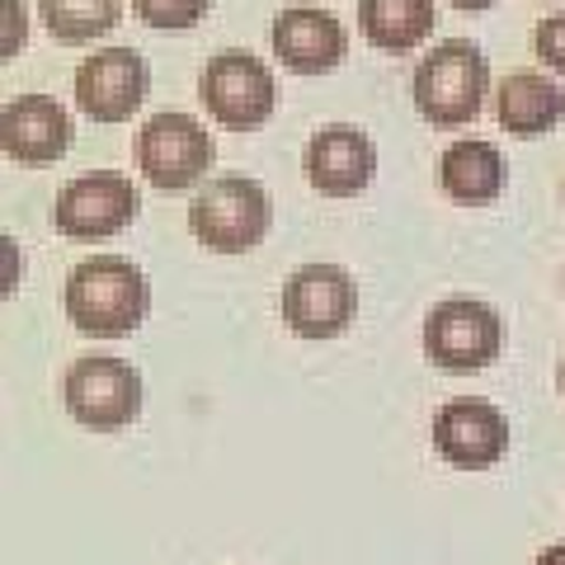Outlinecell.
Returning <instances> with one entry per match:
<instances>
[{"instance_id": "1", "label": "cell", "mask_w": 565, "mask_h": 565, "mask_svg": "<svg viewBox=\"0 0 565 565\" xmlns=\"http://www.w3.org/2000/svg\"><path fill=\"white\" fill-rule=\"evenodd\" d=\"M151 282L122 255H90L66 274V316L81 334L118 340L147 321Z\"/></svg>"}, {"instance_id": "2", "label": "cell", "mask_w": 565, "mask_h": 565, "mask_svg": "<svg viewBox=\"0 0 565 565\" xmlns=\"http://www.w3.org/2000/svg\"><path fill=\"white\" fill-rule=\"evenodd\" d=\"M490 66L471 39H444L415 66V109L438 128H462L481 114Z\"/></svg>"}, {"instance_id": "3", "label": "cell", "mask_w": 565, "mask_h": 565, "mask_svg": "<svg viewBox=\"0 0 565 565\" xmlns=\"http://www.w3.org/2000/svg\"><path fill=\"white\" fill-rule=\"evenodd\" d=\"M274 222V203L259 180L245 174H217L189 203V232L217 255H245L264 241Z\"/></svg>"}, {"instance_id": "4", "label": "cell", "mask_w": 565, "mask_h": 565, "mask_svg": "<svg viewBox=\"0 0 565 565\" xmlns=\"http://www.w3.org/2000/svg\"><path fill=\"white\" fill-rule=\"evenodd\" d=\"M504 326L500 311L481 297H444L424 316V353L444 373H481L500 359Z\"/></svg>"}, {"instance_id": "5", "label": "cell", "mask_w": 565, "mask_h": 565, "mask_svg": "<svg viewBox=\"0 0 565 565\" xmlns=\"http://www.w3.org/2000/svg\"><path fill=\"white\" fill-rule=\"evenodd\" d=\"M62 401L85 429H122L141 415V373L114 353H85L66 367Z\"/></svg>"}, {"instance_id": "6", "label": "cell", "mask_w": 565, "mask_h": 565, "mask_svg": "<svg viewBox=\"0 0 565 565\" xmlns=\"http://www.w3.org/2000/svg\"><path fill=\"white\" fill-rule=\"evenodd\" d=\"M212 156H217L212 132L193 114H180V109L147 118V128L137 132V166L166 193L199 184L203 170L212 166Z\"/></svg>"}, {"instance_id": "7", "label": "cell", "mask_w": 565, "mask_h": 565, "mask_svg": "<svg viewBox=\"0 0 565 565\" xmlns=\"http://www.w3.org/2000/svg\"><path fill=\"white\" fill-rule=\"evenodd\" d=\"M274 71L245 47L217 52L199 76V99L226 128H259L274 114Z\"/></svg>"}, {"instance_id": "8", "label": "cell", "mask_w": 565, "mask_h": 565, "mask_svg": "<svg viewBox=\"0 0 565 565\" xmlns=\"http://www.w3.org/2000/svg\"><path fill=\"white\" fill-rule=\"evenodd\" d=\"M141 212V193L128 174L114 170H95V174H76L52 203V226L76 241H99L122 232Z\"/></svg>"}, {"instance_id": "9", "label": "cell", "mask_w": 565, "mask_h": 565, "mask_svg": "<svg viewBox=\"0 0 565 565\" xmlns=\"http://www.w3.org/2000/svg\"><path fill=\"white\" fill-rule=\"evenodd\" d=\"M353 307L359 288L340 264H302L282 288V321L302 340H334L353 321Z\"/></svg>"}, {"instance_id": "10", "label": "cell", "mask_w": 565, "mask_h": 565, "mask_svg": "<svg viewBox=\"0 0 565 565\" xmlns=\"http://www.w3.org/2000/svg\"><path fill=\"white\" fill-rule=\"evenodd\" d=\"M147 99V62L137 47H99L76 66V104L95 122H122Z\"/></svg>"}, {"instance_id": "11", "label": "cell", "mask_w": 565, "mask_h": 565, "mask_svg": "<svg viewBox=\"0 0 565 565\" xmlns=\"http://www.w3.org/2000/svg\"><path fill=\"white\" fill-rule=\"evenodd\" d=\"M434 448L462 471H486L509 448V419L490 401H448L434 415Z\"/></svg>"}, {"instance_id": "12", "label": "cell", "mask_w": 565, "mask_h": 565, "mask_svg": "<svg viewBox=\"0 0 565 565\" xmlns=\"http://www.w3.org/2000/svg\"><path fill=\"white\" fill-rule=\"evenodd\" d=\"M302 166H307L311 189L330 193V199H349V193H363L373 184L377 151L367 141V132L353 128V122H326L321 132H311Z\"/></svg>"}, {"instance_id": "13", "label": "cell", "mask_w": 565, "mask_h": 565, "mask_svg": "<svg viewBox=\"0 0 565 565\" xmlns=\"http://www.w3.org/2000/svg\"><path fill=\"white\" fill-rule=\"evenodd\" d=\"M0 147L24 166H47L71 147V114L52 95H20L0 114Z\"/></svg>"}, {"instance_id": "14", "label": "cell", "mask_w": 565, "mask_h": 565, "mask_svg": "<svg viewBox=\"0 0 565 565\" xmlns=\"http://www.w3.org/2000/svg\"><path fill=\"white\" fill-rule=\"evenodd\" d=\"M274 52L297 76H321V71L340 66V57L349 52V33L330 10L292 6L274 20Z\"/></svg>"}, {"instance_id": "15", "label": "cell", "mask_w": 565, "mask_h": 565, "mask_svg": "<svg viewBox=\"0 0 565 565\" xmlns=\"http://www.w3.org/2000/svg\"><path fill=\"white\" fill-rule=\"evenodd\" d=\"M438 184H444L448 199L457 203H490L494 193L504 189V156L494 141H481V137H457L452 147L444 151L438 161Z\"/></svg>"}, {"instance_id": "16", "label": "cell", "mask_w": 565, "mask_h": 565, "mask_svg": "<svg viewBox=\"0 0 565 565\" xmlns=\"http://www.w3.org/2000/svg\"><path fill=\"white\" fill-rule=\"evenodd\" d=\"M565 114V95L552 76L542 71H509L500 85V122L514 137H537L556 128Z\"/></svg>"}, {"instance_id": "17", "label": "cell", "mask_w": 565, "mask_h": 565, "mask_svg": "<svg viewBox=\"0 0 565 565\" xmlns=\"http://www.w3.org/2000/svg\"><path fill=\"white\" fill-rule=\"evenodd\" d=\"M363 39L382 52H411L429 39L434 0H359Z\"/></svg>"}, {"instance_id": "18", "label": "cell", "mask_w": 565, "mask_h": 565, "mask_svg": "<svg viewBox=\"0 0 565 565\" xmlns=\"http://www.w3.org/2000/svg\"><path fill=\"white\" fill-rule=\"evenodd\" d=\"M39 10L57 43H95L118 24V0H39Z\"/></svg>"}, {"instance_id": "19", "label": "cell", "mask_w": 565, "mask_h": 565, "mask_svg": "<svg viewBox=\"0 0 565 565\" xmlns=\"http://www.w3.org/2000/svg\"><path fill=\"white\" fill-rule=\"evenodd\" d=\"M212 0H132V10L151 29H193L207 14Z\"/></svg>"}, {"instance_id": "20", "label": "cell", "mask_w": 565, "mask_h": 565, "mask_svg": "<svg viewBox=\"0 0 565 565\" xmlns=\"http://www.w3.org/2000/svg\"><path fill=\"white\" fill-rule=\"evenodd\" d=\"M533 43H537V57H542L546 66H552V71H561V76H565V10L537 24Z\"/></svg>"}, {"instance_id": "21", "label": "cell", "mask_w": 565, "mask_h": 565, "mask_svg": "<svg viewBox=\"0 0 565 565\" xmlns=\"http://www.w3.org/2000/svg\"><path fill=\"white\" fill-rule=\"evenodd\" d=\"M24 6L20 0H6V43H0V52H6V57H14V47L24 43Z\"/></svg>"}, {"instance_id": "22", "label": "cell", "mask_w": 565, "mask_h": 565, "mask_svg": "<svg viewBox=\"0 0 565 565\" xmlns=\"http://www.w3.org/2000/svg\"><path fill=\"white\" fill-rule=\"evenodd\" d=\"M533 565H565V542H556V546H546V552L533 561Z\"/></svg>"}, {"instance_id": "23", "label": "cell", "mask_w": 565, "mask_h": 565, "mask_svg": "<svg viewBox=\"0 0 565 565\" xmlns=\"http://www.w3.org/2000/svg\"><path fill=\"white\" fill-rule=\"evenodd\" d=\"M448 6H457V10H490L494 0H448Z\"/></svg>"}, {"instance_id": "24", "label": "cell", "mask_w": 565, "mask_h": 565, "mask_svg": "<svg viewBox=\"0 0 565 565\" xmlns=\"http://www.w3.org/2000/svg\"><path fill=\"white\" fill-rule=\"evenodd\" d=\"M556 382H561V396H565V359H561V373H556Z\"/></svg>"}, {"instance_id": "25", "label": "cell", "mask_w": 565, "mask_h": 565, "mask_svg": "<svg viewBox=\"0 0 565 565\" xmlns=\"http://www.w3.org/2000/svg\"><path fill=\"white\" fill-rule=\"evenodd\" d=\"M561 199H565V184H561Z\"/></svg>"}, {"instance_id": "26", "label": "cell", "mask_w": 565, "mask_h": 565, "mask_svg": "<svg viewBox=\"0 0 565 565\" xmlns=\"http://www.w3.org/2000/svg\"><path fill=\"white\" fill-rule=\"evenodd\" d=\"M561 282H565V274H561Z\"/></svg>"}]
</instances>
